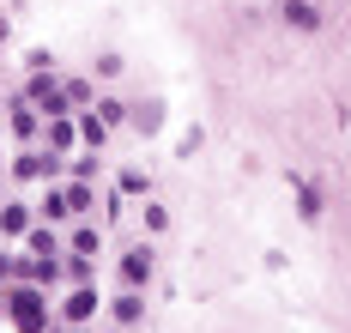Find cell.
Masks as SVG:
<instances>
[{
	"mask_svg": "<svg viewBox=\"0 0 351 333\" xmlns=\"http://www.w3.org/2000/svg\"><path fill=\"white\" fill-rule=\"evenodd\" d=\"M6 315H12V328L19 333H49V303H43V291L36 285H25V279H12L6 285Z\"/></svg>",
	"mask_w": 351,
	"mask_h": 333,
	"instance_id": "6da1fadb",
	"label": "cell"
},
{
	"mask_svg": "<svg viewBox=\"0 0 351 333\" xmlns=\"http://www.w3.org/2000/svg\"><path fill=\"white\" fill-rule=\"evenodd\" d=\"M55 170H61V151H49V146H25L12 158V176L19 182H49Z\"/></svg>",
	"mask_w": 351,
	"mask_h": 333,
	"instance_id": "7a4b0ae2",
	"label": "cell"
},
{
	"mask_svg": "<svg viewBox=\"0 0 351 333\" xmlns=\"http://www.w3.org/2000/svg\"><path fill=\"white\" fill-rule=\"evenodd\" d=\"M43 121H49V115L36 110L31 97H19V103L6 110V127H12V140H19V146H36V140H43Z\"/></svg>",
	"mask_w": 351,
	"mask_h": 333,
	"instance_id": "3957f363",
	"label": "cell"
},
{
	"mask_svg": "<svg viewBox=\"0 0 351 333\" xmlns=\"http://www.w3.org/2000/svg\"><path fill=\"white\" fill-rule=\"evenodd\" d=\"M61 273H67V267H61L55 255H19V279H25V285H36V291L61 285Z\"/></svg>",
	"mask_w": 351,
	"mask_h": 333,
	"instance_id": "277c9868",
	"label": "cell"
},
{
	"mask_svg": "<svg viewBox=\"0 0 351 333\" xmlns=\"http://www.w3.org/2000/svg\"><path fill=\"white\" fill-rule=\"evenodd\" d=\"M55 315H61V321H73V328H85V321L97 315V291H91V285H73V291H67V303H61Z\"/></svg>",
	"mask_w": 351,
	"mask_h": 333,
	"instance_id": "5b68a950",
	"label": "cell"
},
{
	"mask_svg": "<svg viewBox=\"0 0 351 333\" xmlns=\"http://www.w3.org/2000/svg\"><path fill=\"white\" fill-rule=\"evenodd\" d=\"M115 273H121V285H134V291H140L145 279H152V249H145V243H134V249L121 255V267H115Z\"/></svg>",
	"mask_w": 351,
	"mask_h": 333,
	"instance_id": "8992f818",
	"label": "cell"
},
{
	"mask_svg": "<svg viewBox=\"0 0 351 333\" xmlns=\"http://www.w3.org/2000/svg\"><path fill=\"white\" fill-rule=\"evenodd\" d=\"M73 140H79V121L73 115H49L43 121V146L49 151H73Z\"/></svg>",
	"mask_w": 351,
	"mask_h": 333,
	"instance_id": "52a82bcc",
	"label": "cell"
},
{
	"mask_svg": "<svg viewBox=\"0 0 351 333\" xmlns=\"http://www.w3.org/2000/svg\"><path fill=\"white\" fill-rule=\"evenodd\" d=\"M145 315V303H140V291H134V285H121V297H115V303H109V321H115V328H134V321H140Z\"/></svg>",
	"mask_w": 351,
	"mask_h": 333,
	"instance_id": "ba28073f",
	"label": "cell"
},
{
	"mask_svg": "<svg viewBox=\"0 0 351 333\" xmlns=\"http://www.w3.org/2000/svg\"><path fill=\"white\" fill-rule=\"evenodd\" d=\"M285 25L291 31H321V6L315 0H285Z\"/></svg>",
	"mask_w": 351,
	"mask_h": 333,
	"instance_id": "9c48e42d",
	"label": "cell"
},
{
	"mask_svg": "<svg viewBox=\"0 0 351 333\" xmlns=\"http://www.w3.org/2000/svg\"><path fill=\"white\" fill-rule=\"evenodd\" d=\"M25 230H31V206H19V200L0 206V236H25Z\"/></svg>",
	"mask_w": 351,
	"mask_h": 333,
	"instance_id": "30bf717a",
	"label": "cell"
},
{
	"mask_svg": "<svg viewBox=\"0 0 351 333\" xmlns=\"http://www.w3.org/2000/svg\"><path fill=\"white\" fill-rule=\"evenodd\" d=\"M91 206H97L91 182H79V176H73V182H67V212H91Z\"/></svg>",
	"mask_w": 351,
	"mask_h": 333,
	"instance_id": "8fae6325",
	"label": "cell"
},
{
	"mask_svg": "<svg viewBox=\"0 0 351 333\" xmlns=\"http://www.w3.org/2000/svg\"><path fill=\"white\" fill-rule=\"evenodd\" d=\"M25 255H55V230H49V224L25 230Z\"/></svg>",
	"mask_w": 351,
	"mask_h": 333,
	"instance_id": "7c38bea8",
	"label": "cell"
},
{
	"mask_svg": "<svg viewBox=\"0 0 351 333\" xmlns=\"http://www.w3.org/2000/svg\"><path fill=\"white\" fill-rule=\"evenodd\" d=\"M61 91H67V103H73V115H79V110H91V79H67V85H61Z\"/></svg>",
	"mask_w": 351,
	"mask_h": 333,
	"instance_id": "4fadbf2b",
	"label": "cell"
},
{
	"mask_svg": "<svg viewBox=\"0 0 351 333\" xmlns=\"http://www.w3.org/2000/svg\"><path fill=\"white\" fill-rule=\"evenodd\" d=\"M297 206H303V219L315 224V219H321V188H315V182H303V188H297Z\"/></svg>",
	"mask_w": 351,
	"mask_h": 333,
	"instance_id": "5bb4252c",
	"label": "cell"
},
{
	"mask_svg": "<svg viewBox=\"0 0 351 333\" xmlns=\"http://www.w3.org/2000/svg\"><path fill=\"white\" fill-rule=\"evenodd\" d=\"M79 134H85V140H91V146H104L109 121H104V115H85V110H79Z\"/></svg>",
	"mask_w": 351,
	"mask_h": 333,
	"instance_id": "9a60e30c",
	"label": "cell"
},
{
	"mask_svg": "<svg viewBox=\"0 0 351 333\" xmlns=\"http://www.w3.org/2000/svg\"><path fill=\"white\" fill-rule=\"evenodd\" d=\"M43 219H49V224H61V219H67V188H55V194L43 200Z\"/></svg>",
	"mask_w": 351,
	"mask_h": 333,
	"instance_id": "2e32d148",
	"label": "cell"
},
{
	"mask_svg": "<svg viewBox=\"0 0 351 333\" xmlns=\"http://www.w3.org/2000/svg\"><path fill=\"white\" fill-rule=\"evenodd\" d=\"M73 255H97V230H91V224H85V230H73Z\"/></svg>",
	"mask_w": 351,
	"mask_h": 333,
	"instance_id": "e0dca14e",
	"label": "cell"
},
{
	"mask_svg": "<svg viewBox=\"0 0 351 333\" xmlns=\"http://www.w3.org/2000/svg\"><path fill=\"white\" fill-rule=\"evenodd\" d=\"M115 182H121V194H152V182H145L140 170H121V176H115Z\"/></svg>",
	"mask_w": 351,
	"mask_h": 333,
	"instance_id": "ac0fdd59",
	"label": "cell"
},
{
	"mask_svg": "<svg viewBox=\"0 0 351 333\" xmlns=\"http://www.w3.org/2000/svg\"><path fill=\"white\" fill-rule=\"evenodd\" d=\"M73 176H79V182H91V176H97V151H79V164H73Z\"/></svg>",
	"mask_w": 351,
	"mask_h": 333,
	"instance_id": "d6986e66",
	"label": "cell"
},
{
	"mask_svg": "<svg viewBox=\"0 0 351 333\" xmlns=\"http://www.w3.org/2000/svg\"><path fill=\"white\" fill-rule=\"evenodd\" d=\"M145 230H170V212H164V206H158V200H152V206H145Z\"/></svg>",
	"mask_w": 351,
	"mask_h": 333,
	"instance_id": "ffe728a7",
	"label": "cell"
},
{
	"mask_svg": "<svg viewBox=\"0 0 351 333\" xmlns=\"http://www.w3.org/2000/svg\"><path fill=\"white\" fill-rule=\"evenodd\" d=\"M12 279H19V255H0V291H6Z\"/></svg>",
	"mask_w": 351,
	"mask_h": 333,
	"instance_id": "44dd1931",
	"label": "cell"
},
{
	"mask_svg": "<svg viewBox=\"0 0 351 333\" xmlns=\"http://www.w3.org/2000/svg\"><path fill=\"white\" fill-rule=\"evenodd\" d=\"M55 333H85V328H73V321H61V328H55Z\"/></svg>",
	"mask_w": 351,
	"mask_h": 333,
	"instance_id": "7402d4cb",
	"label": "cell"
},
{
	"mask_svg": "<svg viewBox=\"0 0 351 333\" xmlns=\"http://www.w3.org/2000/svg\"><path fill=\"white\" fill-rule=\"evenodd\" d=\"M0 315H6V291H0Z\"/></svg>",
	"mask_w": 351,
	"mask_h": 333,
	"instance_id": "603a6c76",
	"label": "cell"
},
{
	"mask_svg": "<svg viewBox=\"0 0 351 333\" xmlns=\"http://www.w3.org/2000/svg\"><path fill=\"white\" fill-rule=\"evenodd\" d=\"M115 333H128V328H115Z\"/></svg>",
	"mask_w": 351,
	"mask_h": 333,
	"instance_id": "cb8c5ba5",
	"label": "cell"
}]
</instances>
